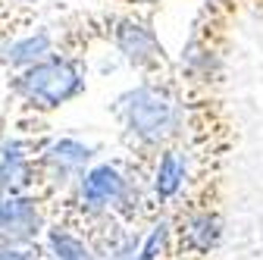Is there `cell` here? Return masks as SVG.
<instances>
[{
	"mask_svg": "<svg viewBox=\"0 0 263 260\" xmlns=\"http://www.w3.org/2000/svg\"><path fill=\"white\" fill-rule=\"evenodd\" d=\"M113 113L122 125L125 138H132L141 151H163L182 138L185 113L179 97L157 82H141L116 97Z\"/></svg>",
	"mask_w": 263,
	"mask_h": 260,
	"instance_id": "1",
	"label": "cell"
},
{
	"mask_svg": "<svg viewBox=\"0 0 263 260\" xmlns=\"http://www.w3.org/2000/svg\"><path fill=\"white\" fill-rule=\"evenodd\" d=\"M85 88H88L85 66L76 57H57V53L16 69V76L10 79V91L22 104L41 113L60 110L63 104L76 101Z\"/></svg>",
	"mask_w": 263,
	"mask_h": 260,
	"instance_id": "2",
	"label": "cell"
},
{
	"mask_svg": "<svg viewBox=\"0 0 263 260\" xmlns=\"http://www.w3.org/2000/svg\"><path fill=\"white\" fill-rule=\"evenodd\" d=\"M76 207L88 222L107 213L135 222L141 216V191L135 176H125L116 163H91L76 182Z\"/></svg>",
	"mask_w": 263,
	"mask_h": 260,
	"instance_id": "3",
	"label": "cell"
},
{
	"mask_svg": "<svg viewBox=\"0 0 263 260\" xmlns=\"http://www.w3.org/2000/svg\"><path fill=\"white\" fill-rule=\"evenodd\" d=\"M94 157H97L94 144H85L79 138H57L35 160V182H44L50 191L69 188L94 163Z\"/></svg>",
	"mask_w": 263,
	"mask_h": 260,
	"instance_id": "4",
	"label": "cell"
},
{
	"mask_svg": "<svg viewBox=\"0 0 263 260\" xmlns=\"http://www.w3.org/2000/svg\"><path fill=\"white\" fill-rule=\"evenodd\" d=\"M44 232V213L38 198L31 194H10L0 191V242L28 245Z\"/></svg>",
	"mask_w": 263,
	"mask_h": 260,
	"instance_id": "5",
	"label": "cell"
},
{
	"mask_svg": "<svg viewBox=\"0 0 263 260\" xmlns=\"http://www.w3.org/2000/svg\"><path fill=\"white\" fill-rule=\"evenodd\" d=\"M113 47L122 53V60L135 69H160L163 66V44L157 41V35L151 31V25L138 22V19H113L110 28Z\"/></svg>",
	"mask_w": 263,
	"mask_h": 260,
	"instance_id": "6",
	"label": "cell"
},
{
	"mask_svg": "<svg viewBox=\"0 0 263 260\" xmlns=\"http://www.w3.org/2000/svg\"><path fill=\"white\" fill-rule=\"evenodd\" d=\"M176 232H179L182 251H188V254H194V257H204V254H210V251L219 245V238H222V216H219V210L210 207V204L191 207V210L182 216V222H179Z\"/></svg>",
	"mask_w": 263,
	"mask_h": 260,
	"instance_id": "7",
	"label": "cell"
},
{
	"mask_svg": "<svg viewBox=\"0 0 263 260\" xmlns=\"http://www.w3.org/2000/svg\"><path fill=\"white\" fill-rule=\"evenodd\" d=\"M35 185V157L22 138H7L0 144V191L25 194Z\"/></svg>",
	"mask_w": 263,
	"mask_h": 260,
	"instance_id": "8",
	"label": "cell"
},
{
	"mask_svg": "<svg viewBox=\"0 0 263 260\" xmlns=\"http://www.w3.org/2000/svg\"><path fill=\"white\" fill-rule=\"evenodd\" d=\"M188 182V154L176 144L163 147L160 157H157V166H154V176H151V191H154V201L157 204H170L176 201L182 188Z\"/></svg>",
	"mask_w": 263,
	"mask_h": 260,
	"instance_id": "9",
	"label": "cell"
},
{
	"mask_svg": "<svg viewBox=\"0 0 263 260\" xmlns=\"http://www.w3.org/2000/svg\"><path fill=\"white\" fill-rule=\"evenodd\" d=\"M53 44H57L53 35L41 28V31H35V35H25V38L13 41L7 47H0V63H7V66H13V69L31 66V63L50 57L53 53Z\"/></svg>",
	"mask_w": 263,
	"mask_h": 260,
	"instance_id": "10",
	"label": "cell"
},
{
	"mask_svg": "<svg viewBox=\"0 0 263 260\" xmlns=\"http://www.w3.org/2000/svg\"><path fill=\"white\" fill-rule=\"evenodd\" d=\"M44 251L50 260H97L91 245L79 232H72L69 226H60V222L44 229Z\"/></svg>",
	"mask_w": 263,
	"mask_h": 260,
	"instance_id": "11",
	"label": "cell"
},
{
	"mask_svg": "<svg viewBox=\"0 0 263 260\" xmlns=\"http://www.w3.org/2000/svg\"><path fill=\"white\" fill-rule=\"evenodd\" d=\"M0 260H38L28 251V245H13V242H0Z\"/></svg>",
	"mask_w": 263,
	"mask_h": 260,
	"instance_id": "12",
	"label": "cell"
},
{
	"mask_svg": "<svg viewBox=\"0 0 263 260\" xmlns=\"http://www.w3.org/2000/svg\"><path fill=\"white\" fill-rule=\"evenodd\" d=\"M97 260H128V257H97Z\"/></svg>",
	"mask_w": 263,
	"mask_h": 260,
	"instance_id": "13",
	"label": "cell"
}]
</instances>
